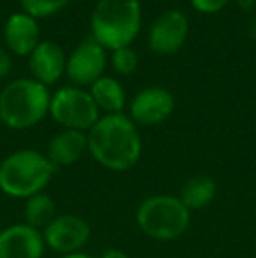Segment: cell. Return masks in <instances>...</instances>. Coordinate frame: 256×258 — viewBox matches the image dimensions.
Listing matches in <instances>:
<instances>
[{
  "mask_svg": "<svg viewBox=\"0 0 256 258\" xmlns=\"http://www.w3.org/2000/svg\"><path fill=\"white\" fill-rule=\"evenodd\" d=\"M46 248L53 249L55 253L70 255L77 253L88 244L92 237L90 223L79 214L63 213L58 214L48 227L42 230Z\"/></svg>",
  "mask_w": 256,
  "mask_h": 258,
  "instance_id": "7",
  "label": "cell"
},
{
  "mask_svg": "<svg viewBox=\"0 0 256 258\" xmlns=\"http://www.w3.org/2000/svg\"><path fill=\"white\" fill-rule=\"evenodd\" d=\"M100 258H130L123 249H116V248H111L106 249V251L100 255Z\"/></svg>",
  "mask_w": 256,
  "mask_h": 258,
  "instance_id": "22",
  "label": "cell"
},
{
  "mask_svg": "<svg viewBox=\"0 0 256 258\" xmlns=\"http://www.w3.org/2000/svg\"><path fill=\"white\" fill-rule=\"evenodd\" d=\"M72 0H20V6L25 14L35 18H49L60 13Z\"/></svg>",
  "mask_w": 256,
  "mask_h": 258,
  "instance_id": "18",
  "label": "cell"
},
{
  "mask_svg": "<svg viewBox=\"0 0 256 258\" xmlns=\"http://www.w3.org/2000/svg\"><path fill=\"white\" fill-rule=\"evenodd\" d=\"M46 251L42 232L27 223L0 230V258H42Z\"/></svg>",
  "mask_w": 256,
  "mask_h": 258,
  "instance_id": "11",
  "label": "cell"
},
{
  "mask_svg": "<svg viewBox=\"0 0 256 258\" xmlns=\"http://www.w3.org/2000/svg\"><path fill=\"white\" fill-rule=\"evenodd\" d=\"M188 37V18L181 11H163L151 23L147 34L149 49L161 56L176 54L185 46Z\"/></svg>",
  "mask_w": 256,
  "mask_h": 258,
  "instance_id": "9",
  "label": "cell"
},
{
  "mask_svg": "<svg viewBox=\"0 0 256 258\" xmlns=\"http://www.w3.org/2000/svg\"><path fill=\"white\" fill-rule=\"evenodd\" d=\"M48 86L32 78L11 81L0 92V118L2 125L13 130H27L39 125L49 114Z\"/></svg>",
  "mask_w": 256,
  "mask_h": 258,
  "instance_id": "4",
  "label": "cell"
},
{
  "mask_svg": "<svg viewBox=\"0 0 256 258\" xmlns=\"http://www.w3.org/2000/svg\"><path fill=\"white\" fill-rule=\"evenodd\" d=\"M0 128H2V118H0Z\"/></svg>",
  "mask_w": 256,
  "mask_h": 258,
  "instance_id": "25",
  "label": "cell"
},
{
  "mask_svg": "<svg viewBox=\"0 0 256 258\" xmlns=\"http://www.w3.org/2000/svg\"><path fill=\"white\" fill-rule=\"evenodd\" d=\"M192 211L176 195H151L139 204L135 223L142 234L161 242L183 237L190 228Z\"/></svg>",
  "mask_w": 256,
  "mask_h": 258,
  "instance_id": "5",
  "label": "cell"
},
{
  "mask_svg": "<svg viewBox=\"0 0 256 258\" xmlns=\"http://www.w3.org/2000/svg\"><path fill=\"white\" fill-rule=\"evenodd\" d=\"M107 63L106 49L93 37L84 39L67 58L65 72L79 88H88L104 76Z\"/></svg>",
  "mask_w": 256,
  "mask_h": 258,
  "instance_id": "8",
  "label": "cell"
},
{
  "mask_svg": "<svg viewBox=\"0 0 256 258\" xmlns=\"http://www.w3.org/2000/svg\"><path fill=\"white\" fill-rule=\"evenodd\" d=\"M56 170L41 151L18 150L0 162V191L7 197L27 201L46 190Z\"/></svg>",
  "mask_w": 256,
  "mask_h": 258,
  "instance_id": "2",
  "label": "cell"
},
{
  "mask_svg": "<svg viewBox=\"0 0 256 258\" xmlns=\"http://www.w3.org/2000/svg\"><path fill=\"white\" fill-rule=\"evenodd\" d=\"M216 190H218V186H216V181L211 176L198 174V176L190 177L183 184L179 199L190 211L204 209L214 201Z\"/></svg>",
  "mask_w": 256,
  "mask_h": 258,
  "instance_id": "16",
  "label": "cell"
},
{
  "mask_svg": "<svg viewBox=\"0 0 256 258\" xmlns=\"http://www.w3.org/2000/svg\"><path fill=\"white\" fill-rule=\"evenodd\" d=\"M11 65H13V61H11L9 53L4 48H0V78H6V76L9 74Z\"/></svg>",
  "mask_w": 256,
  "mask_h": 258,
  "instance_id": "21",
  "label": "cell"
},
{
  "mask_svg": "<svg viewBox=\"0 0 256 258\" xmlns=\"http://www.w3.org/2000/svg\"><path fill=\"white\" fill-rule=\"evenodd\" d=\"M174 112V97L161 86L140 90L130 102V119L137 126H156Z\"/></svg>",
  "mask_w": 256,
  "mask_h": 258,
  "instance_id": "10",
  "label": "cell"
},
{
  "mask_svg": "<svg viewBox=\"0 0 256 258\" xmlns=\"http://www.w3.org/2000/svg\"><path fill=\"white\" fill-rule=\"evenodd\" d=\"M111 65L118 74L128 76L135 72L137 65H139V56H137L135 49H132L130 46L114 49L113 54H111Z\"/></svg>",
  "mask_w": 256,
  "mask_h": 258,
  "instance_id": "19",
  "label": "cell"
},
{
  "mask_svg": "<svg viewBox=\"0 0 256 258\" xmlns=\"http://www.w3.org/2000/svg\"><path fill=\"white\" fill-rule=\"evenodd\" d=\"M235 2H237V6H239L242 11H246V13L253 11L256 6V0H235Z\"/></svg>",
  "mask_w": 256,
  "mask_h": 258,
  "instance_id": "23",
  "label": "cell"
},
{
  "mask_svg": "<svg viewBox=\"0 0 256 258\" xmlns=\"http://www.w3.org/2000/svg\"><path fill=\"white\" fill-rule=\"evenodd\" d=\"M4 39L11 53L18 56H30V53L41 42V28L35 18L21 13H14L4 25Z\"/></svg>",
  "mask_w": 256,
  "mask_h": 258,
  "instance_id": "12",
  "label": "cell"
},
{
  "mask_svg": "<svg viewBox=\"0 0 256 258\" xmlns=\"http://www.w3.org/2000/svg\"><path fill=\"white\" fill-rule=\"evenodd\" d=\"M193 9H197L202 14H214L225 9L230 0H190Z\"/></svg>",
  "mask_w": 256,
  "mask_h": 258,
  "instance_id": "20",
  "label": "cell"
},
{
  "mask_svg": "<svg viewBox=\"0 0 256 258\" xmlns=\"http://www.w3.org/2000/svg\"><path fill=\"white\" fill-rule=\"evenodd\" d=\"M28 65H30L32 79L44 86H49L55 85L62 78L65 65H67V56L62 46H58L56 42L41 41L37 48L30 53Z\"/></svg>",
  "mask_w": 256,
  "mask_h": 258,
  "instance_id": "13",
  "label": "cell"
},
{
  "mask_svg": "<svg viewBox=\"0 0 256 258\" xmlns=\"http://www.w3.org/2000/svg\"><path fill=\"white\" fill-rule=\"evenodd\" d=\"M88 153L107 170L127 172L142 156L139 126L123 114H104L88 132Z\"/></svg>",
  "mask_w": 256,
  "mask_h": 258,
  "instance_id": "1",
  "label": "cell"
},
{
  "mask_svg": "<svg viewBox=\"0 0 256 258\" xmlns=\"http://www.w3.org/2000/svg\"><path fill=\"white\" fill-rule=\"evenodd\" d=\"M90 95L93 97L99 111L106 114H120L127 104V95L120 83L109 76H102L97 83L90 86Z\"/></svg>",
  "mask_w": 256,
  "mask_h": 258,
  "instance_id": "15",
  "label": "cell"
},
{
  "mask_svg": "<svg viewBox=\"0 0 256 258\" xmlns=\"http://www.w3.org/2000/svg\"><path fill=\"white\" fill-rule=\"evenodd\" d=\"M58 258H93V256H90L88 253L77 251V253H70V255H62V256H58Z\"/></svg>",
  "mask_w": 256,
  "mask_h": 258,
  "instance_id": "24",
  "label": "cell"
},
{
  "mask_svg": "<svg viewBox=\"0 0 256 258\" xmlns=\"http://www.w3.org/2000/svg\"><path fill=\"white\" fill-rule=\"evenodd\" d=\"M86 151H88V134L62 128L51 137L46 156L51 160L56 169H60L79 162Z\"/></svg>",
  "mask_w": 256,
  "mask_h": 258,
  "instance_id": "14",
  "label": "cell"
},
{
  "mask_svg": "<svg viewBox=\"0 0 256 258\" xmlns=\"http://www.w3.org/2000/svg\"><path fill=\"white\" fill-rule=\"evenodd\" d=\"M58 216L56 213V204L53 197L46 191L34 195V197L27 199L23 206V223L30 225L32 228L37 230H44L55 218Z\"/></svg>",
  "mask_w": 256,
  "mask_h": 258,
  "instance_id": "17",
  "label": "cell"
},
{
  "mask_svg": "<svg viewBox=\"0 0 256 258\" xmlns=\"http://www.w3.org/2000/svg\"><path fill=\"white\" fill-rule=\"evenodd\" d=\"M49 114L62 128L88 134L100 119V111L88 90L79 86H63L51 95Z\"/></svg>",
  "mask_w": 256,
  "mask_h": 258,
  "instance_id": "6",
  "label": "cell"
},
{
  "mask_svg": "<svg viewBox=\"0 0 256 258\" xmlns=\"http://www.w3.org/2000/svg\"><path fill=\"white\" fill-rule=\"evenodd\" d=\"M142 7L139 0H99L92 13V37L104 49L127 48L139 35Z\"/></svg>",
  "mask_w": 256,
  "mask_h": 258,
  "instance_id": "3",
  "label": "cell"
}]
</instances>
